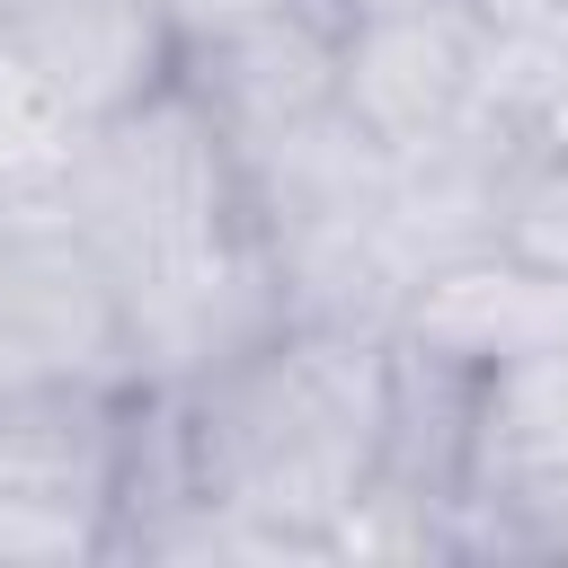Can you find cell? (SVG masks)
Returning <instances> with one entry per match:
<instances>
[{
  "label": "cell",
  "mask_w": 568,
  "mask_h": 568,
  "mask_svg": "<svg viewBox=\"0 0 568 568\" xmlns=\"http://www.w3.org/2000/svg\"><path fill=\"white\" fill-rule=\"evenodd\" d=\"M390 328L275 320L240 355L169 390L178 470L195 497L284 532L302 559H337V532L373 497Z\"/></svg>",
  "instance_id": "1"
},
{
  "label": "cell",
  "mask_w": 568,
  "mask_h": 568,
  "mask_svg": "<svg viewBox=\"0 0 568 568\" xmlns=\"http://www.w3.org/2000/svg\"><path fill=\"white\" fill-rule=\"evenodd\" d=\"M62 222L98 248V266L115 275L124 302L257 248L240 160L213 133V115L178 89V71L151 98H133L80 133L71 178H62Z\"/></svg>",
  "instance_id": "2"
},
{
  "label": "cell",
  "mask_w": 568,
  "mask_h": 568,
  "mask_svg": "<svg viewBox=\"0 0 568 568\" xmlns=\"http://www.w3.org/2000/svg\"><path fill=\"white\" fill-rule=\"evenodd\" d=\"M133 390H36L0 399V568H62L115 550Z\"/></svg>",
  "instance_id": "3"
},
{
  "label": "cell",
  "mask_w": 568,
  "mask_h": 568,
  "mask_svg": "<svg viewBox=\"0 0 568 568\" xmlns=\"http://www.w3.org/2000/svg\"><path fill=\"white\" fill-rule=\"evenodd\" d=\"M36 390H133L124 293L62 213L0 222V399Z\"/></svg>",
  "instance_id": "4"
},
{
  "label": "cell",
  "mask_w": 568,
  "mask_h": 568,
  "mask_svg": "<svg viewBox=\"0 0 568 568\" xmlns=\"http://www.w3.org/2000/svg\"><path fill=\"white\" fill-rule=\"evenodd\" d=\"M488 44L497 27L462 0H355L337 44V106L399 160L488 115Z\"/></svg>",
  "instance_id": "5"
},
{
  "label": "cell",
  "mask_w": 568,
  "mask_h": 568,
  "mask_svg": "<svg viewBox=\"0 0 568 568\" xmlns=\"http://www.w3.org/2000/svg\"><path fill=\"white\" fill-rule=\"evenodd\" d=\"M355 0H284L248 27H222L178 53V89L213 115L231 151L337 106V44H346Z\"/></svg>",
  "instance_id": "6"
},
{
  "label": "cell",
  "mask_w": 568,
  "mask_h": 568,
  "mask_svg": "<svg viewBox=\"0 0 568 568\" xmlns=\"http://www.w3.org/2000/svg\"><path fill=\"white\" fill-rule=\"evenodd\" d=\"M390 337L462 364V373H497L550 337H568V275L515 257V248H462L426 275H408L399 311H390Z\"/></svg>",
  "instance_id": "7"
},
{
  "label": "cell",
  "mask_w": 568,
  "mask_h": 568,
  "mask_svg": "<svg viewBox=\"0 0 568 568\" xmlns=\"http://www.w3.org/2000/svg\"><path fill=\"white\" fill-rule=\"evenodd\" d=\"M0 44L80 115H115L178 71L160 0H0Z\"/></svg>",
  "instance_id": "8"
},
{
  "label": "cell",
  "mask_w": 568,
  "mask_h": 568,
  "mask_svg": "<svg viewBox=\"0 0 568 568\" xmlns=\"http://www.w3.org/2000/svg\"><path fill=\"white\" fill-rule=\"evenodd\" d=\"M568 479V337L479 373L470 399V497Z\"/></svg>",
  "instance_id": "9"
},
{
  "label": "cell",
  "mask_w": 568,
  "mask_h": 568,
  "mask_svg": "<svg viewBox=\"0 0 568 568\" xmlns=\"http://www.w3.org/2000/svg\"><path fill=\"white\" fill-rule=\"evenodd\" d=\"M80 115L0 44V222H44L62 213V178L80 151Z\"/></svg>",
  "instance_id": "10"
}]
</instances>
